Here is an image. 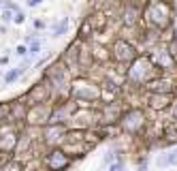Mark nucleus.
<instances>
[{"mask_svg": "<svg viewBox=\"0 0 177 171\" xmlns=\"http://www.w3.org/2000/svg\"><path fill=\"white\" fill-rule=\"evenodd\" d=\"M149 60H152V64L156 69H164V71H169V69L175 66V58L171 56L169 49H158V51L149 54Z\"/></svg>", "mask_w": 177, "mask_h": 171, "instance_id": "5", "label": "nucleus"}, {"mask_svg": "<svg viewBox=\"0 0 177 171\" xmlns=\"http://www.w3.org/2000/svg\"><path fill=\"white\" fill-rule=\"evenodd\" d=\"M38 2H41V0H28V7H36Z\"/></svg>", "mask_w": 177, "mask_h": 171, "instance_id": "22", "label": "nucleus"}, {"mask_svg": "<svg viewBox=\"0 0 177 171\" xmlns=\"http://www.w3.org/2000/svg\"><path fill=\"white\" fill-rule=\"evenodd\" d=\"M60 135H66V131H64V126H51V128H47V141L49 143H53V141H58V139H62Z\"/></svg>", "mask_w": 177, "mask_h": 171, "instance_id": "12", "label": "nucleus"}, {"mask_svg": "<svg viewBox=\"0 0 177 171\" xmlns=\"http://www.w3.org/2000/svg\"><path fill=\"white\" fill-rule=\"evenodd\" d=\"M143 124H145V116H143L141 109H130L122 118V126H124L126 133H139L143 128Z\"/></svg>", "mask_w": 177, "mask_h": 171, "instance_id": "3", "label": "nucleus"}, {"mask_svg": "<svg viewBox=\"0 0 177 171\" xmlns=\"http://www.w3.org/2000/svg\"><path fill=\"white\" fill-rule=\"evenodd\" d=\"M134 64H132V69H130L128 77L132 81H137V84H141V81H152V71L156 69L149 60V56L147 58H134Z\"/></svg>", "mask_w": 177, "mask_h": 171, "instance_id": "1", "label": "nucleus"}, {"mask_svg": "<svg viewBox=\"0 0 177 171\" xmlns=\"http://www.w3.org/2000/svg\"><path fill=\"white\" fill-rule=\"evenodd\" d=\"M66 28H68V19L64 17V19H62V22H60V24L53 28V37H62V34L66 32Z\"/></svg>", "mask_w": 177, "mask_h": 171, "instance_id": "14", "label": "nucleus"}, {"mask_svg": "<svg viewBox=\"0 0 177 171\" xmlns=\"http://www.w3.org/2000/svg\"><path fill=\"white\" fill-rule=\"evenodd\" d=\"M171 98H173V94H149V98H147V103H149V107L152 109H169L171 107Z\"/></svg>", "mask_w": 177, "mask_h": 171, "instance_id": "8", "label": "nucleus"}, {"mask_svg": "<svg viewBox=\"0 0 177 171\" xmlns=\"http://www.w3.org/2000/svg\"><path fill=\"white\" fill-rule=\"evenodd\" d=\"M15 54H17V56H24V54H26V47H24V45H19V47L15 49Z\"/></svg>", "mask_w": 177, "mask_h": 171, "instance_id": "20", "label": "nucleus"}, {"mask_svg": "<svg viewBox=\"0 0 177 171\" xmlns=\"http://www.w3.org/2000/svg\"><path fill=\"white\" fill-rule=\"evenodd\" d=\"M47 165H49L51 171H60V169H64V167L68 165V156H66L62 150H53L47 156Z\"/></svg>", "mask_w": 177, "mask_h": 171, "instance_id": "7", "label": "nucleus"}, {"mask_svg": "<svg viewBox=\"0 0 177 171\" xmlns=\"http://www.w3.org/2000/svg\"><path fill=\"white\" fill-rule=\"evenodd\" d=\"M38 51H41V41H30V54H32V56H36V54H38Z\"/></svg>", "mask_w": 177, "mask_h": 171, "instance_id": "16", "label": "nucleus"}, {"mask_svg": "<svg viewBox=\"0 0 177 171\" xmlns=\"http://www.w3.org/2000/svg\"><path fill=\"white\" fill-rule=\"evenodd\" d=\"M9 111H11L9 105H0V120H4V118L9 116Z\"/></svg>", "mask_w": 177, "mask_h": 171, "instance_id": "18", "label": "nucleus"}, {"mask_svg": "<svg viewBox=\"0 0 177 171\" xmlns=\"http://www.w3.org/2000/svg\"><path fill=\"white\" fill-rule=\"evenodd\" d=\"M24 69H26V64H24V66H19V69H15V71H9V73H7V77H4V79H7V84L15 81V79H17L19 75L24 73Z\"/></svg>", "mask_w": 177, "mask_h": 171, "instance_id": "15", "label": "nucleus"}, {"mask_svg": "<svg viewBox=\"0 0 177 171\" xmlns=\"http://www.w3.org/2000/svg\"><path fill=\"white\" fill-rule=\"evenodd\" d=\"M113 58L118 62H132L137 58V51L126 41H115V45H113Z\"/></svg>", "mask_w": 177, "mask_h": 171, "instance_id": "4", "label": "nucleus"}, {"mask_svg": "<svg viewBox=\"0 0 177 171\" xmlns=\"http://www.w3.org/2000/svg\"><path fill=\"white\" fill-rule=\"evenodd\" d=\"M147 15H149V22L160 30H164L166 26H171V22H173V17H171L173 13H171V7L166 2H156Z\"/></svg>", "mask_w": 177, "mask_h": 171, "instance_id": "2", "label": "nucleus"}, {"mask_svg": "<svg viewBox=\"0 0 177 171\" xmlns=\"http://www.w3.org/2000/svg\"><path fill=\"white\" fill-rule=\"evenodd\" d=\"M147 90L154 94H173L175 86L169 79H152V81H147Z\"/></svg>", "mask_w": 177, "mask_h": 171, "instance_id": "6", "label": "nucleus"}, {"mask_svg": "<svg viewBox=\"0 0 177 171\" xmlns=\"http://www.w3.org/2000/svg\"><path fill=\"white\" fill-rule=\"evenodd\" d=\"M173 120H175V122H177V101H175V103H173Z\"/></svg>", "mask_w": 177, "mask_h": 171, "instance_id": "21", "label": "nucleus"}, {"mask_svg": "<svg viewBox=\"0 0 177 171\" xmlns=\"http://www.w3.org/2000/svg\"><path fill=\"white\" fill-rule=\"evenodd\" d=\"M156 165L158 167H173V165H177V148L169 150L166 154H160L156 158Z\"/></svg>", "mask_w": 177, "mask_h": 171, "instance_id": "9", "label": "nucleus"}, {"mask_svg": "<svg viewBox=\"0 0 177 171\" xmlns=\"http://www.w3.org/2000/svg\"><path fill=\"white\" fill-rule=\"evenodd\" d=\"M49 79L56 84V88H62L64 81H66V71L62 66H51L49 69Z\"/></svg>", "mask_w": 177, "mask_h": 171, "instance_id": "10", "label": "nucleus"}, {"mask_svg": "<svg viewBox=\"0 0 177 171\" xmlns=\"http://www.w3.org/2000/svg\"><path fill=\"white\" fill-rule=\"evenodd\" d=\"M47 96H49V92H47L45 86H36L34 90L30 92V101H32V103H43Z\"/></svg>", "mask_w": 177, "mask_h": 171, "instance_id": "11", "label": "nucleus"}, {"mask_svg": "<svg viewBox=\"0 0 177 171\" xmlns=\"http://www.w3.org/2000/svg\"><path fill=\"white\" fill-rule=\"evenodd\" d=\"M109 171H124V163H113L109 167Z\"/></svg>", "mask_w": 177, "mask_h": 171, "instance_id": "19", "label": "nucleus"}, {"mask_svg": "<svg viewBox=\"0 0 177 171\" xmlns=\"http://www.w3.org/2000/svg\"><path fill=\"white\" fill-rule=\"evenodd\" d=\"M164 137H169L171 141H177V122L173 120V122H169L164 126Z\"/></svg>", "mask_w": 177, "mask_h": 171, "instance_id": "13", "label": "nucleus"}, {"mask_svg": "<svg viewBox=\"0 0 177 171\" xmlns=\"http://www.w3.org/2000/svg\"><path fill=\"white\" fill-rule=\"evenodd\" d=\"M2 171H22V165H19V163H15V160H11V163H9Z\"/></svg>", "mask_w": 177, "mask_h": 171, "instance_id": "17", "label": "nucleus"}]
</instances>
